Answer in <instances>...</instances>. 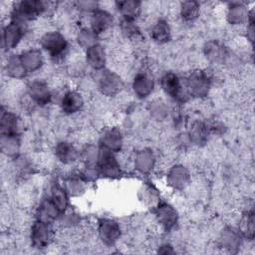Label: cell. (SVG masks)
<instances>
[{"label":"cell","mask_w":255,"mask_h":255,"mask_svg":"<svg viewBox=\"0 0 255 255\" xmlns=\"http://www.w3.org/2000/svg\"><path fill=\"white\" fill-rule=\"evenodd\" d=\"M102 142L104 145L103 148H106L112 152L118 151L121 148L122 143H123L122 134L116 128L107 130L104 133V135L102 136Z\"/></svg>","instance_id":"7402d4cb"},{"label":"cell","mask_w":255,"mask_h":255,"mask_svg":"<svg viewBox=\"0 0 255 255\" xmlns=\"http://www.w3.org/2000/svg\"><path fill=\"white\" fill-rule=\"evenodd\" d=\"M6 70L9 76L17 79L23 78L27 73V70L25 69L22 63L20 56H15V55L9 57V59L7 60Z\"/></svg>","instance_id":"484cf974"},{"label":"cell","mask_w":255,"mask_h":255,"mask_svg":"<svg viewBox=\"0 0 255 255\" xmlns=\"http://www.w3.org/2000/svg\"><path fill=\"white\" fill-rule=\"evenodd\" d=\"M99 88L107 96L116 95L122 88L121 78L110 71L104 72L99 79Z\"/></svg>","instance_id":"9c48e42d"},{"label":"cell","mask_w":255,"mask_h":255,"mask_svg":"<svg viewBox=\"0 0 255 255\" xmlns=\"http://www.w3.org/2000/svg\"><path fill=\"white\" fill-rule=\"evenodd\" d=\"M188 172L183 166H174L169 174H168V181L174 188H181L183 187L188 181Z\"/></svg>","instance_id":"d4e9b609"},{"label":"cell","mask_w":255,"mask_h":255,"mask_svg":"<svg viewBox=\"0 0 255 255\" xmlns=\"http://www.w3.org/2000/svg\"><path fill=\"white\" fill-rule=\"evenodd\" d=\"M25 27H26V24L15 21V20H11V22L7 26H5V28L3 29V36H2L3 48L7 50L15 48L25 34Z\"/></svg>","instance_id":"5b68a950"},{"label":"cell","mask_w":255,"mask_h":255,"mask_svg":"<svg viewBox=\"0 0 255 255\" xmlns=\"http://www.w3.org/2000/svg\"><path fill=\"white\" fill-rule=\"evenodd\" d=\"M134 93L139 98L147 97L153 90L152 78L146 73H139L135 76L132 84Z\"/></svg>","instance_id":"7c38bea8"},{"label":"cell","mask_w":255,"mask_h":255,"mask_svg":"<svg viewBox=\"0 0 255 255\" xmlns=\"http://www.w3.org/2000/svg\"><path fill=\"white\" fill-rule=\"evenodd\" d=\"M1 148L2 151L7 155H14L19 148V141L17 139V135H2Z\"/></svg>","instance_id":"f1b7e54d"},{"label":"cell","mask_w":255,"mask_h":255,"mask_svg":"<svg viewBox=\"0 0 255 255\" xmlns=\"http://www.w3.org/2000/svg\"><path fill=\"white\" fill-rule=\"evenodd\" d=\"M56 156L63 163L68 164L74 162L77 159L78 152L73 144H71L70 142L62 141L56 146Z\"/></svg>","instance_id":"d6986e66"},{"label":"cell","mask_w":255,"mask_h":255,"mask_svg":"<svg viewBox=\"0 0 255 255\" xmlns=\"http://www.w3.org/2000/svg\"><path fill=\"white\" fill-rule=\"evenodd\" d=\"M40 42L43 49L47 51L52 58H60L65 54L68 48L65 37L56 31L46 33L41 38Z\"/></svg>","instance_id":"3957f363"},{"label":"cell","mask_w":255,"mask_h":255,"mask_svg":"<svg viewBox=\"0 0 255 255\" xmlns=\"http://www.w3.org/2000/svg\"><path fill=\"white\" fill-rule=\"evenodd\" d=\"M87 63L96 70H100L105 66L106 55L102 46L95 44L87 49Z\"/></svg>","instance_id":"2e32d148"},{"label":"cell","mask_w":255,"mask_h":255,"mask_svg":"<svg viewBox=\"0 0 255 255\" xmlns=\"http://www.w3.org/2000/svg\"><path fill=\"white\" fill-rule=\"evenodd\" d=\"M240 230L247 238H253L254 235V215L253 212L247 211L240 220Z\"/></svg>","instance_id":"f546056e"},{"label":"cell","mask_w":255,"mask_h":255,"mask_svg":"<svg viewBox=\"0 0 255 255\" xmlns=\"http://www.w3.org/2000/svg\"><path fill=\"white\" fill-rule=\"evenodd\" d=\"M227 17L230 23L232 24H241L245 21H248L249 12L241 3H233L230 5L227 13Z\"/></svg>","instance_id":"603a6c76"},{"label":"cell","mask_w":255,"mask_h":255,"mask_svg":"<svg viewBox=\"0 0 255 255\" xmlns=\"http://www.w3.org/2000/svg\"><path fill=\"white\" fill-rule=\"evenodd\" d=\"M205 54L208 60L211 62H216V63H223L228 54L224 46L219 44L218 42H208L205 47Z\"/></svg>","instance_id":"ffe728a7"},{"label":"cell","mask_w":255,"mask_h":255,"mask_svg":"<svg viewBox=\"0 0 255 255\" xmlns=\"http://www.w3.org/2000/svg\"><path fill=\"white\" fill-rule=\"evenodd\" d=\"M51 201L54 203V205L58 208V210L61 212L65 211L68 205V197H67V191L60 187L56 186L53 188L52 191V196H51Z\"/></svg>","instance_id":"83f0119b"},{"label":"cell","mask_w":255,"mask_h":255,"mask_svg":"<svg viewBox=\"0 0 255 255\" xmlns=\"http://www.w3.org/2000/svg\"><path fill=\"white\" fill-rule=\"evenodd\" d=\"M97 38V34L94 33L91 29H83L80 31L79 33V43L84 46V47H87V49L93 45H95V40Z\"/></svg>","instance_id":"1f68e13d"},{"label":"cell","mask_w":255,"mask_h":255,"mask_svg":"<svg viewBox=\"0 0 255 255\" xmlns=\"http://www.w3.org/2000/svg\"><path fill=\"white\" fill-rule=\"evenodd\" d=\"M208 133V130H207V127L205 125H203L202 123H196L194 126H193V128H192V131H191V137L194 141L196 142H201L203 141L205 138H206V135Z\"/></svg>","instance_id":"d6a6232c"},{"label":"cell","mask_w":255,"mask_h":255,"mask_svg":"<svg viewBox=\"0 0 255 255\" xmlns=\"http://www.w3.org/2000/svg\"><path fill=\"white\" fill-rule=\"evenodd\" d=\"M98 168L103 175L115 176L121 173L120 165L112 151L103 148L98 155Z\"/></svg>","instance_id":"8992f818"},{"label":"cell","mask_w":255,"mask_h":255,"mask_svg":"<svg viewBox=\"0 0 255 255\" xmlns=\"http://www.w3.org/2000/svg\"><path fill=\"white\" fill-rule=\"evenodd\" d=\"M151 37L157 43H165L170 38V28L168 23L159 19L151 29Z\"/></svg>","instance_id":"cb8c5ba5"},{"label":"cell","mask_w":255,"mask_h":255,"mask_svg":"<svg viewBox=\"0 0 255 255\" xmlns=\"http://www.w3.org/2000/svg\"><path fill=\"white\" fill-rule=\"evenodd\" d=\"M99 233L105 243L113 244L119 238L121 230L116 221L111 219H102L99 222Z\"/></svg>","instance_id":"30bf717a"},{"label":"cell","mask_w":255,"mask_h":255,"mask_svg":"<svg viewBox=\"0 0 255 255\" xmlns=\"http://www.w3.org/2000/svg\"><path fill=\"white\" fill-rule=\"evenodd\" d=\"M45 13L44 1L25 0L16 3L12 11V20L26 24Z\"/></svg>","instance_id":"6da1fadb"},{"label":"cell","mask_w":255,"mask_h":255,"mask_svg":"<svg viewBox=\"0 0 255 255\" xmlns=\"http://www.w3.org/2000/svg\"><path fill=\"white\" fill-rule=\"evenodd\" d=\"M121 29L123 31V33L125 35H127L128 37H133L136 36L139 32L137 26L134 24L133 21L131 20H126L123 19L122 23H121Z\"/></svg>","instance_id":"836d02e7"},{"label":"cell","mask_w":255,"mask_h":255,"mask_svg":"<svg viewBox=\"0 0 255 255\" xmlns=\"http://www.w3.org/2000/svg\"><path fill=\"white\" fill-rule=\"evenodd\" d=\"M60 213V211L58 210V208L54 205V203L50 200L48 201H44L38 208L37 211V220H40L42 222L45 223H51L53 222L56 217L58 216V214Z\"/></svg>","instance_id":"44dd1931"},{"label":"cell","mask_w":255,"mask_h":255,"mask_svg":"<svg viewBox=\"0 0 255 255\" xmlns=\"http://www.w3.org/2000/svg\"><path fill=\"white\" fill-rule=\"evenodd\" d=\"M68 191H70L71 193H75V192H79V191H82L83 190V184H82V181H80V179H70L68 182H67V189Z\"/></svg>","instance_id":"e575fe53"},{"label":"cell","mask_w":255,"mask_h":255,"mask_svg":"<svg viewBox=\"0 0 255 255\" xmlns=\"http://www.w3.org/2000/svg\"><path fill=\"white\" fill-rule=\"evenodd\" d=\"M29 95L32 100L38 105H46L51 99V94L48 86L41 81H34L29 85Z\"/></svg>","instance_id":"8fae6325"},{"label":"cell","mask_w":255,"mask_h":255,"mask_svg":"<svg viewBox=\"0 0 255 255\" xmlns=\"http://www.w3.org/2000/svg\"><path fill=\"white\" fill-rule=\"evenodd\" d=\"M84 105L82 96L75 91L67 92L62 99V109L67 114H74L81 110Z\"/></svg>","instance_id":"4fadbf2b"},{"label":"cell","mask_w":255,"mask_h":255,"mask_svg":"<svg viewBox=\"0 0 255 255\" xmlns=\"http://www.w3.org/2000/svg\"><path fill=\"white\" fill-rule=\"evenodd\" d=\"M22 63L27 70V72H33L38 70L43 64V57L40 51L38 50H29L24 52L20 56Z\"/></svg>","instance_id":"ac0fdd59"},{"label":"cell","mask_w":255,"mask_h":255,"mask_svg":"<svg viewBox=\"0 0 255 255\" xmlns=\"http://www.w3.org/2000/svg\"><path fill=\"white\" fill-rule=\"evenodd\" d=\"M1 134L2 135H17L18 133V121L14 114L2 111L0 121Z\"/></svg>","instance_id":"e0dca14e"},{"label":"cell","mask_w":255,"mask_h":255,"mask_svg":"<svg viewBox=\"0 0 255 255\" xmlns=\"http://www.w3.org/2000/svg\"><path fill=\"white\" fill-rule=\"evenodd\" d=\"M90 23L91 30L98 35L109 30L114 23V19L108 11L98 8L92 13Z\"/></svg>","instance_id":"52a82bcc"},{"label":"cell","mask_w":255,"mask_h":255,"mask_svg":"<svg viewBox=\"0 0 255 255\" xmlns=\"http://www.w3.org/2000/svg\"><path fill=\"white\" fill-rule=\"evenodd\" d=\"M51 238V229L49 223L37 220L31 230V240L35 247L43 248L48 245Z\"/></svg>","instance_id":"ba28073f"},{"label":"cell","mask_w":255,"mask_h":255,"mask_svg":"<svg viewBox=\"0 0 255 255\" xmlns=\"http://www.w3.org/2000/svg\"><path fill=\"white\" fill-rule=\"evenodd\" d=\"M156 217L158 222L165 228L169 229L173 227V225L176 223L177 215L175 210L168 204H161L157 207L156 210Z\"/></svg>","instance_id":"9a60e30c"},{"label":"cell","mask_w":255,"mask_h":255,"mask_svg":"<svg viewBox=\"0 0 255 255\" xmlns=\"http://www.w3.org/2000/svg\"><path fill=\"white\" fill-rule=\"evenodd\" d=\"M116 5L119 12L123 16V19H126V20L133 21L139 15L141 10L140 2L134 1V0L120 1V2H117Z\"/></svg>","instance_id":"5bb4252c"},{"label":"cell","mask_w":255,"mask_h":255,"mask_svg":"<svg viewBox=\"0 0 255 255\" xmlns=\"http://www.w3.org/2000/svg\"><path fill=\"white\" fill-rule=\"evenodd\" d=\"M136 165L137 168L142 171V172H146L148 171L150 168H152L153 165V156L150 152L148 151H141L140 153L137 154L136 157Z\"/></svg>","instance_id":"4dcf8cb0"},{"label":"cell","mask_w":255,"mask_h":255,"mask_svg":"<svg viewBox=\"0 0 255 255\" xmlns=\"http://www.w3.org/2000/svg\"><path fill=\"white\" fill-rule=\"evenodd\" d=\"M161 87L169 97L179 102H184L189 96L186 84H182L181 80L171 72L162 76Z\"/></svg>","instance_id":"7a4b0ae2"},{"label":"cell","mask_w":255,"mask_h":255,"mask_svg":"<svg viewBox=\"0 0 255 255\" xmlns=\"http://www.w3.org/2000/svg\"><path fill=\"white\" fill-rule=\"evenodd\" d=\"M78 7L81 8L82 10H85V11H91L92 13L98 9V4L96 2H92V1H81V2H78Z\"/></svg>","instance_id":"d590c367"},{"label":"cell","mask_w":255,"mask_h":255,"mask_svg":"<svg viewBox=\"0 0 255 255\" xmlns=\"http://www.w3.org/2000/svg\"><path fill=\"white\" fill-rule=\"evenodd\" d=\"M211 75L204 71L193 72L186 81L189 95L196 97L206 96L211 84Z\"/></svg>","instance_id":"277c9868"},{"label":"cell","mask_w":255,"mask_h":255,"mask_svg":"<svg viewBox=\"0 0 255 255\" xmlns=\"http://www.w3.org/2000/svg\"><path fill=\"white\" fill-rule=\"evenodd\" d=\"M199 8L196 1H184L180 4V15L185 21H193L199 15Z\"/></svg>","instance_id":"4316f807"}]
</instances>
